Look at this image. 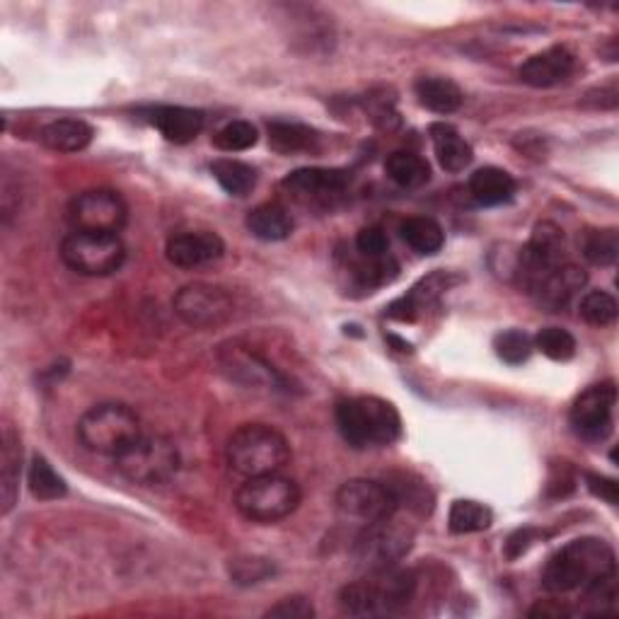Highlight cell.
<instances>
[{
	"mask_svg": "<svg viewBox=\"0 0 619 619\" xmlns=\"http://www.w3.org/2000/svg\"><path fill=\"white\" fill-rule=\"evenodd\" d=\"M576 70V56L566 46H550L544 52L530 56L518 68V78L530 88H554L566 83Z\"/></svg>",
	"mask_w": 619,
	"mask_h": 619,
	"instance_id": "ac0fdd59",
	"label": "cell"
},
{
	"mask_svg": "<svg viewBox=\"0 0 619 619\" xmlns=\"http://www.w3.org/2000/svg\"><path fill=\"white\" fill-rule=\"evenodd\" d=\"M615 406H617V388L615 382H600L580 392L572 412H568V424H572L578 438L588 443H602L612 433L615 426Z\"/></svg>",
	"mask_w": 619,
	"mask_h": 619,
	"instance_id": "5bb4252c",
	"label": "cell"
},
{
	"mask_svg": "<svg viewBox=\"0 0 619 619\" xmlns=\"http://www.w3.org/2000/svg\"><path fill=\"white\" fill-rule=\"evenodd\" d=\"M610 574H617V560L610 544L598 537H580L568 542L547 562L542 572V588L554 596H566Z\"/></svg>",
	"mask_w": 619,
	"mask_h": 619,
	"instance_id": "6da1fadb",
	"label": "cell"
},
{
	"mask_svg": "<svg viewBox=\"0 0 619 619\" xmlns=\"http://www.w3.org/2000/svg\"><path fill=\"white\" fill-rule=\"evenodd\" d=\"M301 506V487L281 473L247 477L235 493V509L259 525H274Z\"/></svg>",
	"mask_w": 619,
	"mask_h": 619,
	"instance_id": "8992f818",
	"label": "cell"
},
{
	"mask_svg": "<svg viewBox=\"0 0 619 619\" xmlns=\"http://www.w3.org/2000/svg\"><path fill=\"white\" fill-rule=\"evenodd\" d=\"M580 252L593 267H610L615 264L619 252V232L615 228L605 230H586L580 240Z\"/></svg>",
	"mask_w": 619,
	"mask_h": 619,
	"instance_id": "e575fe53",
	"label": "cell"
},
{
	"mask_svg": "<svg viewBox=\"0 0 619 619\" xmlns=\"http://www.w3.org/2000/svg\"><path fill=\"white\" fill-rule=\"evenodd\" d=\"M419 578L400 566L366 572L361 580L344 586L339 593L341 612L351 617H388L406 610L416 596Z\"/></svg>",
	"mask_w": 619,
	"mask_h": 619,
	"instance_id": "7a4b0ae2",
	"label": "cell"
},
{
	"mask_svg": "<svg viewBox=\"0 0 619 619\" xmlns=\"http://www.w3.org/2000/svg\"><path fill=\"white\" fill-rule=\"evenodd\" d=\"M153 127L170 143L187 145L204 131V115L199 109L189 107H158L153 111Z\"/></svg>",
	"mask_w": 619,
	"mask_h": 619,
	"instance_id": "44dd1931",
	"label": "cell"
},
{
	"mask_svg": "<svg viewBox=\"0 0 619 619\" xmlns=\"http://www.w3.org/2000/svg\"><path fill=\"white\" fill-rule=\"evenodd\" d=\"M291 445L274 426L245 424L232 433L226 445V457L232 473L242 477L274 475L291 463Z\"/></svg>",
	"mask_w": 619,
	"mask_h": 619,
	"instance_id": "277c9868",
	"label": "cell"
},
{
	"mask_svg": "<svg viewBox=\"0 0 619 619\" xmlns=\"http://www.w3.org/2000/svg\"><path fill=\"white\" fill-rule=\"evenodd\" d=\"M222 373L245 388L257 390H286V378L271 366L264 356L252 351L250 346L228 344L218 354Z\"/></svg>",
	"mask_w": 619,
	"mask_h": 619,
	"instance_id": "9a60e30c",
	"label": "cell"
},
{
	"mask_svg": "<svg viewBox=\"0 0 619 619\" xmlns=\"http://www.w3.org/2000/svg\"><path fill=\"white\" fill-rule=\"evenodd\" d=\"M226 252V242L214 230H187L172 235L165 245L170 264L180 269H196L216 262Z\"/></svg>",
	"mask_w": 619,
	"mask_h": 619,
	"instance_id": "e0dca14e",
	"label": "cell"
},
{
	"mask_svg": "<svg viewBox=\"0 0 619 619\" xmlns=\"http://www.w3.org/2000/svg\"><path fill=\"white\" fill-rule=\"evenodd\" d=\"M388 177L402 189H419L431 180V167L414 151H394L385 163Z\"/></svg>",
	"mask_w": 619,
	"mask_h": 619,
	"instance_id": "f546056e",
	"label": "cell"
},
{
	"mask_svg": "<svg viewBox=\"0 0 619 619\" xmlns=\"http://www.w3.org/2000/svg\"><path fill=\"white\" fill-rule=\"evenodd\" d=\"M121 477L139 487H163L180 473V450L165 436L141 433L127 450L115 457Z\"/></svg>",
	"mask_w": 619,
	"mask_h": 619,
	"instance_id": "52a82bcc",
	"label": "cell"
},
{
	"mask_svg": "<svg viewBox=\"0 0 619 619\" xmlns=\"http://www.w3.org/2000/svg\"><path fill=\"white\" fill-rule=\"evenodd\" d=\"M267 133H269V145L283 155L310 153L315 151L319 141V135L313 129L303 127L298 121H271L267 127Z\"/></svg>",
	"mask_w": 619,
	"mask_h": 619,
	"instance_id": "83f0119b",
	"label": "cell"
},
{
	"mask_svg": "<svg viewBox=\"0 0 619 619\" xmlns=\"http://www.w3.org/2000/svg\"><path fill=\"white\" fill-rule=\"evenodd\" d=\"M493 349H497V356L503 363L523 366L532 356V351H535V344H532V339L523 329H506V332L497 334V339H493Z\"/></svg>",
	"mask_w": 619,
	"mask_h": 619,
	"instance_id": "f35d334b",
	"label": "cell"
},
{
	"mask_svg": "<svg viewBox=\"0 0 619 619\" xmlns=\"http://www.w3.org/2000/svg\"><path fill=\"white\" fill-rule=\"evenodd\" d=\"M346 184H349V175H346L344 170L303 167L291 172V175L281 182V187L293 194V199H298L301 204L327 206L334 199H339Z\"/></svg>",
	"mask_w": 619,
	"mask_h": 619,
	"instance_id": "2e32d148",
	"label": "cell"
},
{
	"mask_svg": "<svg viewBox=\"0 0 619 619\" xmlns=\"http://www.w3.org/2000/svg\"><path fill=\"white\" fill-rule=\"evenodd\" d=\"M141 419L131 406L105 402L93 406L78 421V441L95 455L117 457L141 436Z\"/></svg>",
	"mask_w": 619,
	"mask_h": 619,
	"instance_id": "5b68a950",
	"label": "cell"
},
{
	"mask_svg": "<svg viewBox=\"0 0 619 619\" xmlns=\"http://www.w3.org/2000/svg\"><path fill=\"white\" fill-rule=\"evenodd\" d=\"M28 485L34 499L40 501H56L66 497V479L61 477L56 469L48 465L46 457L34 455L32 465H30V475H28Z\"/></svg>",
	"mask_w": 619,
	"mask_h": 619,
	"instance_id": "836d02e7",
	"label": "cell"
},
{
	"mask_svg": "<svg viewBox=\"0 0 619 619\" xmlns=\"http://www.w3.org/2000/svg\"><path fill=\"white\" fill-rule=\"evenodd\" d=\"M402 240L412 247L416 254H438L445 245V232L433 218L426 216H414L406 218L400 226Z\"/></svg>",
	"mask_w": 619,
	"mask_h": 619,
	"instance_id": "4dcf8cb0",
	"label": "cell"
},
{
	"mask_svg": "<svg viewBox=\"0 0 619 619\" xmlns=\"http://www.w3.org/2000/svg\"><path fill=\"white\" fill-rule=\"evenodd\" d=\"M337 513L344 520H351L358 525L376 523V520L390 518L400 511L388 481L376 479H351L337 491Z\"/></svg>",
	"mask_w": 619,
	"mask_h": 619,
	"instance_id": "8fae6325",
	"label": "cell"
},
{
	"mask_svg": "<svg viewBox=\"0 0 619 619\" xmlns=\"http://www.w3.org/2000/svg\"><path fill=\"white\" fill-rule=\"evenodd\" d=\"M93 127L83 119H56L40 131V141L48 151L80 153L93 143Z\"/></svg>",
	"mask_w": 619,
	"mask_h": 619,
	"instance_id": "d4e9b609",
	"label": "cell"
},
{
	"mask_svg": "<svg viewBox=\"0 0 619 619\" xmlns=\"http://www.w3.org/2000/svg\"><path fill=\"white\" fill-rule=\"evenodd\" d=\"M356 252L363 257H382L390 254V240L382 228L370 226L358 232L356 238Z\"/></svg>",
	"mask_w": 619,
	"mask_h": 619,
	"instance_id": "7bdbcfd3",
	"label": "cell"
},
{
	"mask_svg": "<svg viewBox=\"0 0 619 619\" xmlns=\"http://www.w3.org/2000/svg\"><path fill=\"white\" fill-rule=\"evenodd\" d=\"M586 283H588V274L584 269L572 262H564L562 267H556L552 274L544 276L530 295L542 310L560 313V310H564L580 291H584Z\"/></svg>",
	"mask_w": 619,
	"mask_h": 619,
	"instance_id": "ffe728a7",
	"label": "cell"
},
{
	"mask_svg": "<svg viewBox=\"0 0 619 619\" xmlns=\"http://www.w3.org/2000/svg\"><path fill=\"white\" fill-rule=\"evenodd\" d=\"M61 259L80 276H109L121 269L127 259V247L119 235L73 230L61 242Z\"/></svg>",
	"mask_w": 619,
	"mask_h": 619,
	"instance_id": "9c48e42d",
	"label": "cell"
},
{
	"mask_svg": "<svg viewBox=\"0 0 619 619\" xmlns=\"http://www.w3.org/2000/svg\"><path fill=\"white\" fill-rule=\"evenodd\" d=\"M267 617H281V619H310L315 617V608L305 598H286L274 608L267 610Z\"/></svg>",
	"mask_w": 619,
	"mask_h": 619,
	"instance_id": "ee69618b",
	"label": "cell"
},
{
	"mask_svg": "<svg viewBox=\"0 0 619 619\" xmlns=\"http://www.w3.org/2000/svg\"><path fill=\"white\" fill-rule=\"evenodd\" d=\"M259 133L250 121H230L214 135V145L222 153H242L257 145Z\"/></svg>",
	"mask_w": 619,
	"mask_h": 619,
	"instance_id": "ab89813d",
	"label": "cell"
},
{
	"mask_svg": "<svg viewBox=\"0 0 619 619\" xmlns=\"http://www.w3.org/2000/svg\"><path fill=\"white\" fill-rule=\"evenodd\" d=\"M129 220V206L119 192L90 189L78 194L68 206L73 230L119 235Z\"/></svg>",
	"mask_w": 619,
	"mask_h": 619,
	"instance_id": "4fadbf2b",
	"label": "cell"
},
{
	"mask_svg": "<svg viewBox=\"0 0 619 619\" xmlns=\"http://www.w3.org/2000/svg\"><path fill=\"white\" fill-rule=\"evenodd\" d=\"M457 281L460 279H457L453 271H433V274L421 279L404 298L394 301L388 307V317L400 322H414L421 313H426L428 307L436 305Z\"/></svg>",
	"mask_w": 619,
	"mask_h": 619,
	"instance_id": "d6986e66",
	"label": "cell"
},
{
	"mask_svg": "<svg viewBox=\"0 0 619 619\" xmlns=\"http://www.w3.org/2000/svg\"><path fill=\"white\" fill-rule=\"evenodd\" d=\"M228 568L230 578L240 586H257L276 572L274 564L269 560H259V556H238V560L230 562Z\"/></svg>",
	"mask_w": 619,
	"mask_h": 619,
	"instance_id": "60d3db41",
	"label": "cell"
},
{
	"mask_svg": "<svg viewBox=\"0 0 619 619\" xmlns=\"http://www.w3.org/2000/svg\"><path fill=\"white\" fill-rule=\"evenodd\" d=\"M22 475V443L12 426L3 428V445H0V501H3V515L12 511L20 491Z\"/></svg>",
	"mask_w": 619,
	"mask_h": 619,
	"instance_id": "7402d4cb",
	"label": "cell"
},
{
	"mask_svg": "<svg viewBox=\"0 0 619 619\" xmlns=\"http://www.w3.org/2000/svg\"><path fill=\"white\" fill-rule=\"evenodd\" d=\"M518 184L513 175L501 167H481L469 177V194L479 206H501L515 196Z\"/></svg>",
	"mask_w": 619,
	"mask_h": 619,
	"instance_id": "484cf974",
	"label": "cell"
},
{
	"mask_svg": "<svg viewBox=\"0 0 619 619\" xmlns=\"http://www.w3.org/2000/svg\"><path fill=\"white\" fill-rule=\"evenodd\" d=\"M388 487L392 489L394 499H398L400 509H402V506H406V509L414 511V513H421V515L431 511L433 499L428 493V487L421 479H414L410 475H398V477L388 479Z\"/></svg>",
	"mask_w": 619,
	"mask_h": 619,
	"instance_id": "d590c367",
	"label": "cell"
},
{
	"mask_svg": "<svg viewBox=\"0 0 619 619\" xmlns=\"http://www.w3.org/2000/svg\"><path fill=\"white\" fill-rule=\"evenodd\" d=\"M491 523H493V513L485 503L460 499L450 506L448 528L450 532H455V535H473V532L489 530Z\"/></svg>",
	"mask_w": 619,
	"mask_h": 619,
	"instance_id": "d6a6232c",
	"label": "cell"
},
{
	"mask_svg": "<svg viewBox=\"0 0 619 619\" xmlns=\"http://www.w3.org/2000/svg\"><path fill=\"white\" fill-rule=\"evenodd\" d=\"M337 426L351 448H385L402 436V419L388 400L361 394L337 404Z\"/></svg>",
	"mask_w": 619,
	"mask_h": 619,
	"instance_id": "3957f363",
	"label": "cell"
},
{
	"mask_svg": "<svg viewBox=\"0 0 619 619\" xmlns=\"http://www.w3.org/2000/svg\"><path fill=\"white\" fill-rule=\"evenodd\" d=\"M247 230H250L257 240H264V242H281L286 240L293 235V216L289 214L286 206H281L276 202H267L262 206L252 208L250 214H247L245 220Z\"/></svg>",
	"mask_w": 619,
	"mask_h": 619,
	"instance_id": "cb8c5ba5",
	"label": "cell"
},
{
	"mask_svg": "<svg viewBox=\"0 0 619 619\" xmlns=\"http://www.w3.org/2000/svg\"><path fill=\"white\" fill-rule=\"evenodd\" d=\"M578 315L593 327H610L617 319L615 295L605 291H588L578 303Z\"/></svg>",
	"mask_w": 619,
	"mask_h": 619,
	"instance_id": "8d00e7d4",
	"label": "cell"
},
{
	"mask_svg": "<svg viewBox=\"0 0 619 619\" xmlns=\"http://www.w3.org/2000/svg\"><path fill=\"white\" fill-rule=\"evenodd\" d=\"M412 544L414 530L394 513L361 528L354 540V560L363 572H380V568L398 566L410 554Z\"/></svg>",
	"mask_w": 619,
	"mask_h": 619,
	"instance_id": "ba28073f",
	"label": "cell"
},
{
	"mask_svg": "<svg viewBox=\"0 0 619 619\" xmlns=\"http://www.w3.org/2000/svg\"><path fill=\"white\" fill-rule=\"evenodd\" d=\"M366 111H368V119L373 121L380 131L400 129V115H398V109H394V100L385 93L368 95Z\"/></svg>",
	"mask_w": 619,
	"mask_h": 619,
	"instance_id": "b9f144b4",
	"label": "cell"
},
{
	"mask_svg": "<svg viewBox=\"0 0 619 619\" xmlns=\"http://www.w3.org/2000/svg\"><path fill=\"white\" fill-rule=\"evenodd\" d=\"M172 305L184 325L194 329L222 327L235 313V301L226 289L202 281L180 289Z\"/></svg>",
	"mask_w": 619,
	"mask_h": 619,
	"instance_id": "7c38bea8",
	"label": "cell"
},
{
	"mask_svg": "<svg viewBox=\"0 0 619 619\" xmlns=\"http://www.w3.org/2000/svg\"><path fill=\"white\" fill-rule=\"evenodd\" d=\"M586 485H588L593 497H598V499H602V501H608L610 506H617L619 493H617V481H615V479L588 473V475H586Z\"/></svg>",
	"mask_w": 619,
	"mask_h": 619,
	"instance_id": "bcb514c9",
	"label": "cell"
},
{
	"mask_svg": "<svg viewBox=\"0 0 619 619\" xmlns=\"http://www.w3.org/2000/svg\"><path fill=\"white\" fill-rule=\"evenodd\" d=\"M210 175L216 177L222 192H228L230 196L252 194L257 184V170L252 165L242 163V160H232V158L216 160V163L210 165Z\"/></svg>",
	"mask_w": 619,
	"mask_h": 619,
	"instance_id": "1f68e13d",
	"label": "cell"
},
{
	"mask_svg": "<svg viewBox=\"0 0 619 619\" xmlns=\"http://www.w3.org/2000/svg\"><path fill=\"white\" fill-rule=\"evenodd\" d=\"M349 267L354 281L366 291L388 286V283H392L400 274V264L392 254H382V257L358 254V259H351Z\"/></svg>",
	"mask_w": 619,
	"mask_h": 619,
	"instance_id": "f1b7e54d",
	"label": "cell"
},
{
	"mask_svg": "<svg viewBox=\"0 0 619 619\" xmlns=\"http://www.w3.org/2000/svg\"><path fill=\"white\" fill-rule=\"evenodd\" d=\"M535 349L544 354L552 361H568V358L576 356V339L572 332H566L562 327H544L537 332V337L532 339Z\"/></svg>",
	"mask_w": 619,
	"mask_h": 619,
	"instance_id": "74e56055",
	"label": "cell"
},
{
	"mask_svg": "<svg viewBox=\"0 0 619 619\" xmlns=\"http://www.w3.org/2000/svg\"><path fill=\"white\" fill-rule=\"evenodd\" d=\"M544 537L542 530L535 528H523V530H515L513 535L506 542V560H518V556H523L532 544L540 542Z\"/></svg>",
	"mask_w": 619,
	"mask_h": 619,
	"instance_id": "f6af8a7d",
	"label": "cell"
},
{
	"mask_svg": "<svg viewBox=\"0 0 619 619\" xmlns=\"http://www.w3.org/2000/svg\"><path fill=\"white\" fill-rule=\"evenodd\" d=\"M414 93L419 97V105L436 111V115H453V111L460 109L465 102L460 85L453 83L450 78H438V76L419 78L414 85Z\"/></svg>",
	"mask_w": 619,
	"mask_h": 619,
	"instance_id": "4316f807",
	"label": "cell"
},
{
	"mask_svg": "<svg viewBox=\"0 0 619 619\" xmlns=\"http://www.w3.org/2000/svg\"><path fill=\"white\" fill-rule=\"evenodd\" d=\"M564 262H566L564 230L550 220L537 222L528 245L518 247L513 281L530 295L544 276L552 274V271L556 267H562Z\"/></svg>",
	"mask_w": 619,
	"mask_h": 619,
	"instance_id": "30bf717a",
	"label": "cell"
},
{
	"mask_svg": "<svg viewBox=\"0 0 619 619\" xmlns=\"http://www.w3.org/2000/svg\"><path fill=\"white\" fill-rule=\"evenodd\" d=\"M431 141H433V151H436L438 163L445 172H453V175H457V172H463L473 165V160H475L473 145H469L460 135V131L450 127V123H433Z\"/></svg>",
	"mask_w": 619,
	"mask_h": 619,
	"instance_id": "603a6c76",
	"label": "cell"
}]
</instances>
